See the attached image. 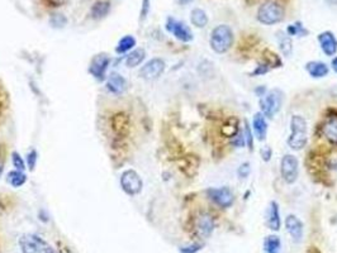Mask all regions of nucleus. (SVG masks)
Segmentation results:
<instances>
[{"mask_svg": "<svg viewBox=\"0 0 337 253\" xmlns=\"http://www.w3.org/2000/svg\"><path fill=\"white\" fill-rule=\"evenodd\" d=\"M308 142L307 120L302 115H292L290 118V136L288 138V146L293 151H300Z\"/></svg>", "mask_w": 337, "mask_h": 253, "instance_id": "1", "label": "nucleus"}, {"mask_svg": "<svg viewBox=\"0 0 337 253\" xmlns=\"http://www.w3.org/2000/svg\"><path fill=\"white\" fill-rule=\"evenodd\" d=\"M233 42H235V35L230 25L219 24L213 28L211 38H209V45L213 52H216L217 55H223L230 51Z\"/></svg>", "mask_w": 337, "mask_h": 253, "instance_id": "2", "label": "nucleus"}, {"mask_svg": "<svg viewBox=\"0 0 337 253\" xmlns=\"http://www.w3.org/2000/svg\"><path fill=\"white\" fill-rule=\"evenodd\" d=\"M285 9L276 0H266L259 7L256 18L261 24L274 25L280 23L284 19Z\"/></svg>", "mask_w": 337, "mask_h": 253, "instance_id": "3", "label": "nucleus"}, {"mask_svg": "<svg viewBox=\"0 0 337 253\" xmlns=\"http://www.w3.org/2000/svg\"><path fill=\"white\" fill-rule=\"evenodd\" d=\"M283 97H284V94L279 89H273L266 92L263 98H260V102H259L261 113L269 119H273L278 114L279 110L282 109Z\"/></svg>", "mask_w": 337, "mask_h": 253, "instance_id": "4", "label": "nucleus"}, {"mask_svg": "<svg viewBox=\"0 0 337 253\" xmlns=\"http://www.w3.org/2000/svg\"><path fill=\"white\" fill-rule=\"evenodd\" d=\"M22 253H55L52 247L36 234H23L18 239Z\"/></svg>", "mask_w": 337, "mask_h": 253, "instance_id": "5", "label": "nucleus"}, {"mask_svg": "<svg viewBox=\"0 0 337 253\" xmlns=\"http://www.w3.org/2000/svg\"><path fill=\"white\" fill-rule=\"evenodd\" d=\"M121 187L127 195L136 196L142 191L144 182L141 176L134 170H126L121 175Z\"/></svg>", "mask_w": 337, "mask_h": 253, "instance_id": "6", "label": "nucleus"}, {"mask_svg": "<svg viewBox=\"0 0 337 253\" xmlns=\"http://www.w3.org/2000/svg\"><path fill=\"white\" fill-rule=\"evenodd\" d=\"M280 174L284 182L294 184L299 176V162L294 154H285L280 162Z\"/></svg>", "mask_w": 337, "mask_h": 253, "instance_id": "7", "label": "nucleus"}, {"mask_svg": "<svg viewBox=\"0 0 337 253\" xmlns=\"http://www.w3.org/2000/svg\"><path fill=\"white\" fill-rule=\"evenodd\" d=\"M207 196L212 203H214L222 209L230 208L235 203V194L228 186L209 187L207 190Z\"/></svg>", "mask_w": 337, "mask_h": 253, "instance_id": "8", "label": "nucleus"}, {"mask_svg": "<svg viewBox=\"0 0 337 253\" xmlns=\"http://www.w3.org/2000/svg\"><path fill=\"white\" fill-rule=\"evenodd\" d=\"M166 29L167 32H170L176 40L181 41L184 43H188L193 41V32L190 30V28L185 24L181 20L175 19L173 17H168L166 20Z\"/></svg>", "mask_w": 337, "mask_h": 253, "instance_id": "9", "label": "nucleus"}, {"mask_svg": "<svg viewBox=\"0 0 337 253\" xmlns=\"http://www.w3.org/2000/svg\"><path fill=\"white\" fill-rule=\"evenodd\" d=\"M165 69H166V64L161 58H152L149 62H146L139 70V76L142 79L147 80V81H152L156 80L164 74Z\"/></svg>", "mask_w": 337, "mask_h": 253, "instance_id": "10", "label": "nucleus"}, {"mask_svg": "<svg viewBox=\"0 0 337 253\" xmlns=\"http://www.w3.org/2000/svg\"><path fill=\"white\" fill-rule=\"evenodd\" d=\"M194 227H195L194 229H195L196 234L201 238H209L216 228V222L209 213H202L196 216Z\"/></svg>", "mask_w": 337, "mask_h": 253, "instance_id": "11", "label": "nucleus"}, {"mask_svg": "<svg viewBox=\"0 0 337 253\" xmlns=\"http://www.w3.org/2000/svg\"><path fill=\"white\" fill-rule=\"evenodd\" d=\"M110 64L109 56L105 53H100V55L94 56L90 61L89 65V72L99 81L105 80V75H107L108 66Z\"/></svg>", "mask_w": 337, "mask_h": 253, "instance_id": "12", "label": "nucleus"}, {"mask_svg": "<svg viewBox=\"0 0 337 253\" xmlns=\"http://www.w3.org/2000/svg\"><path fill=\"white\" fill-rule=\"evenodd\" d=\"M285 229L289 233L290 238L294 243H300L303 241V236H304V226H303L302 220L298 216L289 214L285 218Z\"/></svg>", "mask_w": 337, "mask_h": 253, "instance_id": "13", "label": "nucleus"}, {"mask_svg": "<svg viewBox=\"0 0 337 253\" xmlns=\"http://www.w3.org/2000/svg\"><path fill=\"white\" fill-rule=\"evenodd\" d=\"M318 43H320V47L322 50V52L325 53L328 57H332L337 53V38L331 30H325V32L320 33L317 36Z\"/></svg>", "mask_w": 337, "mask_h": 253, "instance_id": "14", "label": "nucleus"}, {"mask_svg": "<svg viewBox=\"0 0 337 253\" xmlns=\"http://www.w3.org/2000/svg\"><path fill=\"white\" fill-rule=\"evenodd\" d=\"M266 226L273 232H278L280 229V211H279V204L276 201H270L266 210Z\"/></svg>", "mask_w": 337, "mask_h": 253, "instance_id": "15", "label": "nucleus"}, {"mask_svg": "<svg viewBox=\"0 0 337 253\" xmlns=\"http://www.w3.org/2000/svg\"><path fill=\"white\" fill-rule=\"evenodd\" d=\"M251 128H252L254 136L256 137L258 141H265L266 136H268V123H266L265 115H264L263 113L259 112L254 114Z\"/></svg>", "mask_w": 337, "mask_h": 253, "instance_id": "16", "label": "nucleus"}, {"mask_svg": "<svg viewBox=\"0 0 337 253\" xmlns=\"http://www.w3.org/2000/svg\"><path fill=\"white\" fill-rule=\"evenodd\" d=\"M127 86H128L127 80L124 79L122 75L117 74V72H113V74H110V76L108 77L107 89L109 90L112 94L116 95L123 94V92L127 90Z\"/></svg>", "mask_w": 337, "mask_h": 253, "instance_id": "17", "label": "nucleus"}, {"mask_svg": "<svg viewBox=\"0 0 337 253\" xmlns=\"http://www.w3.org/2000/svg\"><path fill=\"white\" fill-rule=\"evenodd\" d=\"M322 134L331 144L337 146V115H330L322 124Z\"/></svg>", "mask_w": 337, "mask_h": 253, "instance_id": "18", "label": "nucleus"}, {"mask_svg": "<svg viewBox=\"0 0 337 253\" xmlns=\"http://www.w3.org/2000/svg\"><path fill=\"white\" fill-rule=\"evenodd\" d=\"M305 71L313 79H322V77L328 75L330 67L322 61H310V62L305 64Z\"/></svg>", "mask_w": 337, "mask_h": 253, "instance_id": "19", "label": "nucleus"}, {"mask_svg": "<svg viewBox=\"0 0 337 253\" xmlns=\"http://www.w3.org/2000/svg\"><path fill=\"white\" fill-rule=\"evenodd\" d=\"M276 42H278L279 50L285 57H290L293 52V42L292 37L284 30H278L276 32Z\"/></svg>", "mask_w": 337, "mask_h": 253, "instance_id": "20", "label": "nucleus"}, {"mask_svg": "<svg viewBox=\"0 0 337 253\" xmlns=\"http://www.w3.org/2000/svg\"><path fill=\"white\" fill-rule=\"evenodd\" d=\"M110 12V3L107 0H99L93 4L92 9H90V15L93 19H103L108 15Z\"/></svg>", "mask_w": 337, "mask_h": 253, "instance_id": "21", "label": "nucleus"}, {"mask_svg": "<svg viewBox=\"0 0 337 253\" xmlns=\"http://www.w3.org/2000/svg\"><path fill=\"white\" fill-rule=\"evenodd\" d=\"M208 15L201 8H195L191 10L190 13V22L194 27L196 28H204L208 24Z\"/></svg>", "mask_w": 337, "mask_h": 253, "instance_id": "22", "label": "nucleus"}, {"mask_svg": "<svg viewBox=\"0 0 337 253\" xmlns=\"http://www.w3.org/2000/svg\"><path fill=\"white\" fill-rule=\"evenodd\" d=\"M264 251L265 253H280L282 241L278 236H268L264 239Z\"/></svg>", "mask_w": 337, "mask_h": 253, "instance_id": "23", "label": "nucleus"}, {"mask_svg": "<svg viewBox=\"0 0 337 253\" xmlns=\"http://www.w3.org/2000/svg\"><path fill=\"white\" fill-rule=\"evenodd\" d=\"M145 57H146V52H145L144 48H137V50L132 51V52L127 56L126 65L128 67H131V69H133V67H137L138 65L144 62Z\"/></svg>", "mask_w": 337, "mask_h": 253, "instance_id": "24", "label": "nucleus"}, {"mask_svg": "<svg viewBox=\"0 0 337 253\" xmlns=\"http://www.w3.org/2000/svg\"><path fill=\"white\" fill-rule=\"evenodd\" d=\"M7 181L10 186L13 187H20L25 184L27 181V176L23 171H19V170H15V171H10L8 174Z\"/></svg>", "mask_w": 337, "mask_h": 253, "instance_id": "25", "label": "nucleus"}, {"mask_svg": "<svg viewBox=\"0 0 337 253\" xmlns=\"http://www.w3.org/2000/svg\"><path fill=\"white\" fill-rule=\"evenodd\" d=\"M134 46H136V38L131 35L124 36L123 38H121V41L118 42V45H117L116 52L119 53V55H122V53H126V52H128V51H131Z\"/></svg>", "mask_w": 337, "mask_h": 253, "instance_id": "26", "label": "nucleus"}, {"mask_svg": "<svg viewBox=\"0 0 337 253\" xmlns=\"http://www.w3.org/2000/svg\"><path fill=\"white\" fill-rule=\"evenodd\" d=\"M285 32H287L290 37H294V36H297V37H305V36L310 35V32H308L307 28H304L302 22H295L293 23V24H289Z\"/></svg>", "mask_w": 337, "mask_h": 253, "instance_id": "27", "label": "nucleus"}, {"mask_svg": "<svg viewBox=\"0 0 337 253\" xmlns=\"http://www.w3.org/2000/svg\"><path fill=\"white\" fill-rule=\"evenodd\" d=\"M114 118L119 122L117 123L116 120H113L112 122L114 132H116L117 134H124V132L128 129V119H127L126 115H124L123 113H118L117 115H114Z\"/></svg>", "mask_w": 337, "mask_h": 253, "instance_id": "28", "label": "nucleus"}, {"mask_svg": "<svg viewBox=\"0 0 337 253\" xmlns=\"http://www.w3.org/2000/svg\"><path fill=\"white\" fill-rule=\"evenodd\" d=\"M264 58H265V61L264 62H266L269 65V66L271 67V69H276V67H282L283 66V61L282 58L279 57L278 53H275L274 51L271 50H266L265 52H264Z\"/></svg>", "mask_w": 337, "mask_h": 253, "instance_id": "29", "label": "nucleus"}, {"mask_svg": "<svg viewBox=\"0 0 337 253\" xmlns=\"http://www.w3.org/2000/svg\"><path fill=\"white\" fill-rule=\"evenodd\" d=\"M243 137H245L246 147H247L250 151H252V149H254V139H255V137H254L252 128H251V125L248 124L247 120H245V124H243Z\"/></svg>", "mask_w": 337, "mask_h": 253, "instance_id": "30", "label": "nucleus"}, {"mask_svg": "<svg viewBox=\"0 0 337 253\" xmlns=\"http://www.w3.org/2000/svg\"><path fill=\"white\" fill-rule=\"evenodd\" d=\"M50 24L53 28H64L67 24V18L64 14H53L50 18Z\"/></svg>", "mask_w": 337, "mask_h": 253, "instance_id": "31", "label": "nucleus"}, {"mask_svg": "<svg viewBox=\"0 0 337 253\" xmlns=\"http://www.w3.org/2000/svg\"><path fill=\"white\" fill-rule=\"evenodd\" d=\"M251 174V165L250 162H243L238 166L237 176L240 180H246Z\"/></svg>", "mask_w": 337, "mask_h": 253, "instance_id": "32", "label": "nucleus"}, {"mask_svg": "<svg viewBox=\"0 0 337 253\" xmlns=\"http://www.w3.org/2000/svg\"><path fill=\"white\" fill-rule=\"evenodd\" d=\"M231 144L235 147H237V148H242V147L246 146V142H245V137H243V131H238L237 133L235 134V136L231 138Z\"/></svg>", "mask_w": 337, "mask_h": 253, "instance_id": "33", "label": "nucleus"}, {"mask_svg": "<svg viewBox=\"0 0 337 253\" xmlns=\"http://www.w3.org/2000/svg\"><path fill=\"white\" fill-rule=\"evenodd\" d=\"M271 70V67L269 66L268 64L266 62H261V64H259L258 66L255 67V69H254V71L251 72L250 74V76H263V75H265V74H268L269 71H270Z\"/></svg>", "mask_w": 337, "mask_h": 253, "instance_id": "34", "label": "nucleus"}, {"mask_svg": "<svg viewBox=\"0 0 337 253\" xmlns=\"http://www.w3.org/2000/svg\"><path fill=\"white\" fill-rule=\"evenodd\" d=\"M12 161H13V165H14L15 169L19 170V171H24L25 164H24V161H23V159L20 157V154L18 153V152H13V153H12Z\"/></svg>", "mask_w": 337, "mask_h": 253, "instance_id": "35", "label": "nucleus"}, {"mask_svg": "<svg viewBox=\"0 0 337 253\" xmlns=\"http://www.w3.org/2000/svg\"><path fill=\"white\" fill-rule=\"evenodd\" d=\"M27 165L31 171L35 170L36 165H37V152H36L35 149H32V151L27 154Z\"/></svg>", "mask_w": 337, "mask_h": 253, "instance_id": "36", "label": "nucleus"}, {"mask_svg": "<svg viewBox=\"0 0 337 253\" xmlns=\"http://www.w3.org/2000/svg\"><path fill=\"white\" fill-rule=\"evenodd\" d=\"M150 8H151V2L150 0H142L141 5V13H139V20H145L150 13Z\"/></svg>", "mask_w": 337, "mask_h": 253, "instance_id": "37", "label": "nucleus"}, {"mask_svg": "<svg viewBox=\"0 0 337 253\" xmlns=\"http://www.w3.org/2000/svg\"><path fill=\"white\" fill-rule=\"evenodd\" d=\"M260 156L263 159L264 162H269L273 157V149H271L270 146H264L261 147L260 149Z\"/></svg>", "mask_w": 337, "mask_h": 253, "instance_id": "38", "label": "nucleus"}, {"mask_svg": "<svg viewBox=\"0 0 337 253\" xmlns=\"http://www.w3.org/2000/svg\"><path fill=\"white\" fill-rule=\"evenodd\" d=\"M202 248H203V244L193 243V244H190V246L180 247V252L181 253H196V252L201 251Z\"/></svg>", "mask_w": 337, "mask_h": 253, "instance_id": "39", "label": "nucleus"}, {"mask_svg": "<svg viewBox=\"0 0 337 253\" xmlns=\"http://www.w3.org/2000/svg\"><path fill=\"white\" fill-rule=\"evenodd\" d=\"M266 92H268V90H266V87L263 86V85H261V86H258L255 89V94L258 95L259 98H263Z\"/></svg>", "mask_w": 337, "mask_h": 253, "instance_id": "40", "label": "nucleus"}, {"mask_svg": "<svg viewBox=\"0 0 337 253\" xmlns=\"http://www.w3.org/2000/svg\"><path fill=\"white\" fill-rule=\"evenodd\" d=\"M48 4H51L52 7H61V5L66 4L69 0H47Z\"/></svg>", "mask_w": 337, "mask_h": 253, "instance_id": "41", "label": "nucleus"}, {"mask_svg": "<svg viewBox=\"0 0 337 253\" xmlns=\"http://www.w3.org/2000/svg\"><path fill=\"white\" fill-rule=\"evenodd\" d=\"M331 67H332L333 71H335L336 74H337V57L332 58V62H331Z\"/></svg>", "mask_w": 337, "mask_h": 253, "instance_id": "42", "label": "nucleus"}, {"mask_svg": "<svg viewBox=\"0 0 337 253\" xmlns=\"http://www.w3.org/2000/svg\"><path fill=\"white\" fill-rule=\"evenodd\" d=\"M3 171H4V161H3V159H0V176H2Z\"/></svg>", "mask_w": 337, "mask_h": 253, "instance_id": "43", "label": "nucleus"}, {"mask_svg": "<svg viewBox=\"0 0 337 253\" xmlns=\"http://www.w3.org/2000/svg\"><path fill=\"white\" fill-rule=\"evenodd\" d=\"M191 2H193V0H179V4L186 5V4H189V3H191Z\"/></svg>", "mask_w": 337, "mask_h": 253, "instance_id": "44", "label": "nucleus"}, {"mask_svg": "<svg viewBox=\"0 0 337 253\" xmlns=\"http://www.w3.org/2000/svg\"><path fill=\"white\" fill-rule=\"evenodd\" d=\"M308 253H321V252L318 251V249H316V248H311L310 251H308Z\"/></svg>", "mask_w": 337, "mask_h": 253, "instance_id": "45", "label": "nucleus"}, {"mask_svg": "<svg viewBox=\"0 0 337 253\" xmlns=\"http://www.w3.org/2000/svg\"><path fill=\"white\" fill-rule=\"evenodd\" d=\"M0 208H2V204H0Z\"/></svg>", "mask_w": 337, "mask_h": 253, "instance_id": "46", "label": "nucleus"}]
</instances>
